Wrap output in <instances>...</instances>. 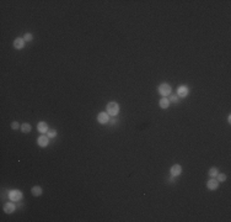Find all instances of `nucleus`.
Masks as SVG:
<instances>
[{"label":"nucleus","instance_id":"obj_16","mask_svg":"<svg viewBox=\"0 0 231 222\" xmlns=\"http://www.w3.org/2000/svg\"><path fill=\"white\" fill-rule=\"evenodd\" d=\"M218 174V168H215V166H213V168L209 169V177L210 178H215Z\"/></svg>","mask_w":231,"mask_h":222},{"label":"nucleus","instance_id":"obj_19","mask_svg":"<svg viewBox=\"0 0 231 222\" xmlns=\"http://www.w3.org/2000/svg\"><path fill=\"white\" fill-rule=\"evenodd\" d=\"M47 136H48L49 138H54V137L57 136V131H55V130H49L48 133H47Z\"/></svg>","mask_w":231,"mask_h":222},{"label":"nucleus","instance_id":"obj_10","mask_svg":"<svg viewBox=\"0 0 231 222\" xmlns=\"http://www.w3.org/2000/svg\"><path fill=\"white\" fill-rule=\"evenodd\" d=\"M37 130H38V131H40L42 135H44V133H48V131H49V127H48V125H47L46 122L41 121L40 123L37 125Z\"/></svg>","mask_w":231,"mask_h":222},{"label":"nucleus","instance_id":"obj_11","mask_svg":"<svg viewBox=\"0 0 231 222\" xmlns=\"http://www.w3.org/2000/svg\"><path fill=\"white\" fill-rule=\"evenodd\" d=\"M16 210V206L14 202H6L4 205V212L5 214H12Z\"/></svg>","mask_w":231,"mask_h":222},{"label":"nucleus","instance_id":"obj_2","mask_svg":"<svg viewBox=\"0 0 231 222\" xmlns=\"http://www.w3.org/2000/svg\"><path fill=\"white\" fill-rule=\"evenodd\" d=\"M158 91H159V94H160L162 98H167V96H170V95L172 94V88H171L170 84H167V83H162V84L159 85Z\"/></svg>","mask_w":231,"mask_h":222},{"label":"nucleus","instance_id":"obj_5","mask_svg":"<svg viewBox=\"0 0 231 222\" xmlns=\"http://www.w3.org/2000/svg\"><path fill=\"white\" fill-rule=\"evenodd\" d=\"M37 143H38V146H40V147L44 148V147H47L49 144V137L47 135H41L40 137H38V140H37Z\"/></svg>","mask_w":231,"mask_h":222},{"label":"nucleus","instance_id":"obj_4","mask_svg":"<svg viewBox=\"0 0 231 222\" xmlns=\"http://www.w3.org/2000/svg\"><path fill=\"white\" fill-rule=\"evenodd\" d=\"M9 199L12 201H20L22 199V193L20 190H11L9 193Z\"/></svg>","mask_w":231,"mask_h":222},{"label":"nucleus","instance_id":"obj_3","mask_svg":"<svg viewBox=\"0 0 231 222\" xmlns=\"http://www.w3.org/2000/svg\"><path fill=\"white\" fill-rule=\"evenodd\" d=\"M189 94V89L187 85H181L177 88V96L178 98H186Z\"/></svg>","mask_w":231,"mask_h":222},{"label":"nucleus","instance_id":"obj_21","mask_svg":"<svg viewBox=\"0 0 231 222\" xmlns=\"http://www.w3.org/2000/svg\"><path fill=\"white\" fill-rule=\"evenodd\" d=\"M227 121H229V122H231V116H230V115L227 116Z\"/></svg>","mask_w":231,"mask_h":222},{"label":"nucleus","instance_id":"obj_15","mask_svg":"<svg viewBox=\"0 0 231 222\" xmlns=\"http://www.w3.org/2000/svg\"><path fill=\"white\" fill-rule=\"evenodd\" d=\"M215 179H216L219 183H223V181H225V180H226V175H225L224 173H218V174H216V177H215Z\"/></svg>","mask_w":231,"mask_h":222},{"label":"nucleus","instance_id":"obj_7","mask_svg":"<svg viewBox=\"0 0 231 222\" xmlns=\"http://www.w3.org/2000/svg\"><path fill=\"white\" fill-rule=\"evenodd\" d=\"M207 188L209 190H216L219 188V181L215 179V178H211L210 180H208L207 183Z\"/></svg>","mask_w":231,"mask_h":222},{"label":"nucleus","instance_id":"obj_20","mask_svg":"<svg viewBox=\"0 0 231 222\" xmlns=\"http://www.w3.org/2000/svg\"><path fill=\"white\" fill-rule=\"evenodd\" d=\"M20 127H21V126L18 125L17 121H14V122L11 123V128H12V130H17V128H20Z\"/></svg>","mask_w":231,"mask_h":222},{"label":"nucleus","instance_id":"obj_12","mask_svg":"<svg viewBox=\"0 0 231 222\" xmlns=\"http://www.w3.org/2000/svg\"><path fill=\"white\" fill-rule=\"evenodd\" d=\"M31 193H32L33 196H41L42 193H43V190H42L41 187H38V185H34V187L31 189Z\"/></svg>","mask_w":231,"mask_h":222},{"label":"nucleus","instance_id":"obj_9","mask_svg":"<svg viewBox=\"0 0 231 222\" xmlns=\"http://www.w3.org/2000/svg\"><path fill=\"white\" fill-rule=\"evenodd\" d=\"M25 40L24 39H21V37H17V39H15V41H14V47H15V49H22L24 47H25Z\"/></svg>","mask_w":231,"mask_h":222},{"label":"nucleus","instance_id":"obj_13","mask_svg":"<svg viewBox=\"0 0 231 222\" xmlns=\"http://www.w3.org/2000/svg\"><path fill=\"white\" fill-rule=\"evenodd\" d=\"M159 105H160V107L164 109V110L168 109V106H170V100H168V98H162V99L159 101Z\"/></svg>","mask_w":231,"mask_h":222},{"label":"nucleus","instance_id":"obj_17","mask_svg":"<svg viewBox=\"0 0 231 222\" xmlns=\"http://www.w3.org/2000/svg\"><path fill=\"white\" fill-rule=\"evenodd\" d=\"M24 40H25V42H31L33 40V35L31 32H26L24 36Z\"/></svg>","mask_w":231,"mask_h":222},{"label":"nucleus","instance_id":"obj_18","mask_svg":"<svg viewBox=\"0 0 231 222\" xmlns=\"http://www.w3.org/2000/svg\"><path fill=\"white\" fill-rule=\"evenodd\" d=\"M168 100H170V103H178V96H177V94H176V95L171 94Z\"/></svg>","mask_w":231,"mask_h":222},{"label":"nucleus","instance_id":"obj_14","mask_svg":"<svg viewBox=\"0 0 231 222\" xmlns=\"http://www.w3.org/2000/svg\"><path fill=\"white\" fill-rule=\"evenodd\" d=\"M31 130H32V127H31L30 123L26 122V123H22V125H21V131H22L24 133H30Z\"/></svg>","mask_w":231,"mask_h":222},{"label":"nucleus","instance_id":"obj_8","mask_svg":"<svg viewBox=\"0 0 231 222\" xmlns=\"http://www.w3.org/2000/svg\"><path fill=\"white\" fill-rule=\"evenodd\" d=\"M171 175L172 177H178V175H181V173H182V166L180 165V164H175V165H172L171 166Z\"/></svg>","mask_w":231,"mask_h":222},{"label":"nucleus","instance_id":"obj_1","mask_svg":"<svg viewBox=\"0 0 231 222\" xmlns=\"http://www.w3.org/2000/svg\"><path fill=\"white\" fill-rule=\"evenodd\" d=\"M106 110H107V114L109 116H114L116 117L119 114V104L116 103V101H111V103L107 104Z\"/></svg>","mask_w":231,"mask_h":222},{"label":"nucleus","instance_id":"obj_6","mask_svg":"<svg viewBox=\"0 0 231 222\" xmlns=\"http://www.w3.org/2000/svg\"><path fill=\"white\" fill-rule=\"evenodd\" d=\"M97 121L100 125H107L109 122V115L107 113H100L97 116Z\"/></svg>","mask_w":231,"mask_h":222}]
</instances>
